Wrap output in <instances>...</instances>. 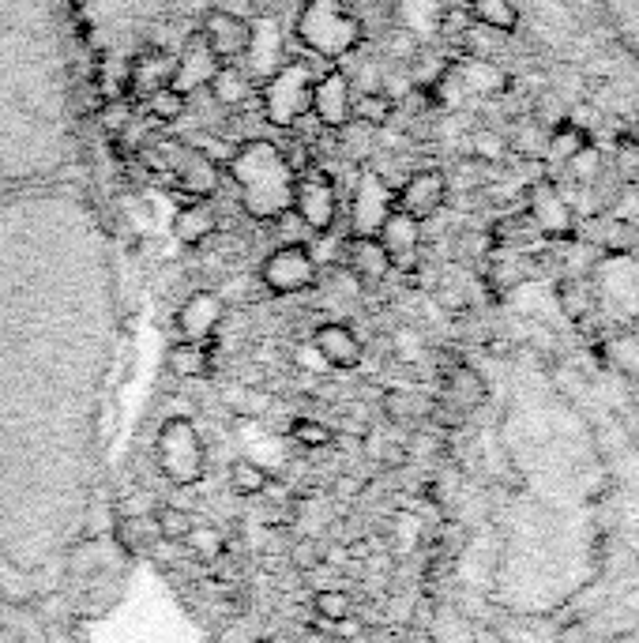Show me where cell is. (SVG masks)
Returning <instances> with one entry per match:
<instances>
[{
	"label": "cell",
	"mask_w": 639,
	"mask_h": 643,
	"mask_svg": "<svg viewBox=\"0 0 639 643\" xmlns=\"http://www.w3.org/2000/svg\"><path fill=\"white\" fill-rule=\"evenodd\" d=\"M226 173L237 185V196L249 219L275 222L294 204L297 170L290 166L286 151L271 140H245L241 147H234Z\"/></svg>",
	"instance_id": "1"
},
{
	"label": "cell",
	"mask_w": 639,
	"mask_h": 643,
	"mask_svg": "<svg viewBox=\"0 0 639 643\" xmlns=\"http://www.w3.org/2000/svg\"><path fill=\"white\" fill-rule=\"evenodd\" d=\"M297 38L316 57L335 61V57H346L350 49H358L361 23L358 16L346 12L343 0H305V8L297 16Z\"/></svg>",
	"instance_id": "2"
},
{
	"label": "cell",
	"mask_w": 639,
	"mask_h": 643,
	"mask_svg": "<svg viewBox=\"0 0 639 643\" xmlns=\"http://www.w3.org/2000/svg\"><path fill=\"white\" fill-rule=\"evenodd\" d=\"M155 463L158 474L170 486H196L207 474V448L200 429L188 418H166L155 437Z\"/></svg>",
	"instance_id": "3"
},
{
	"label": "cell",
	"mask_w": 639,
	"mask_h": 643,
	"mask_svg": "<svg viewBox=\"0 0 639 643\" xmlns=\"http://www.w3.org/2000/svg\"><path fill=\"white\" fill-rule=\"evenodd\" d=\"M312 87H316V79H312L305 61H286L275 76H267L264 87H260V106H264L267 125H297L312 106Z\"/></svg>",
	"instance_id": "4"
},
{
	"label": "cell",
	"mask_w": 639,
	"mask_h": 643,
	"mask_svg": "<svg viewBox=\"0 0 639 643\" xmlns=\"http://www.w3.org/2000/svg\"><path fill=\"white\" fill-rule=\"evenodd\" d=\"M151 151H155L158 170L170 173L173 181H177V189L185 192L188 200H211L215 196L222 166L207 151L181 140H158Z\"/></svg>",
	"instance_id": "5"
},
{
	"label": "cell",
	"mask_w": 639,
	"mask_h": 643,
	"mask_svg": "<svg viewBox=\"0 0 639 643\" xmlns=\"http://www.w3.org/2000/svg\"><path fill=\"white\" fill-rule=\"evenodd\" d=\"M260 279L271 294L290 298V294H305L320 279V264L312 260L309 245H279V249L260 264Z\"/></svg>",
	"instance_id": "6"
},
{
	"label": "cell",
	"mask_w": 639,
	"mask_h": 643,
	"mask_svg": "<svg viewBox=\"0 0 639 643\" xmlns=\"http://www.w3.org/2000/svg\"><path fill=\"white\" fill-rule=\"evenodd\" d=\"M297 219L309 226L312 234H328L339 219V189L324 170L297 173L294 181V204Z\"/></svg>",
	"instance_id": "7"
},
{
	"label": "cell",
	"mask_w": 639,
	"mask_h": 643,
	"mask_svg": "<svg viewBox=\"0 0 639 643\" xmlns=\"http://www.w3.org/2000/svg\"><path fill=\"white\" fill-rule=\"evenodd\" d=\"M391 211H395V192L380 173H365L350 204V234L354 237H376Z\"/></svg>",
	"instance_id": "8"
},
{
	"label": "cell",
	"mask_w": 639,
	"mask_h": 643,
	"mask_svg": "<svg viewBox=\"0 0 639 643\" xmlns=\"http://www.w3.org/2000/svg\"><path fill=\"white\" fill-rule=\"evenodd\" d=\"M200 38L207 42V49L215 53V61L230 64L237 61V57H245L252 38V23L245 16H237V12L215 8V12H207V19H203Z\"/></svg>",
	"instance_id": "9"
},
{
	"label": "cell",
	"mask_w": 639,
	"mask_h": 643,
	"mask_svg": "<svg viewBox=\"0 0 639 643\" xmlns=\"http://www.w3.org/2000/svg\"><path fill=\"white\" fill-rule=\"evenodd\" d=\"M309 113L324 128H335V132L354 121V87H350L346 72H324L316 79Z\"/></svg>",
	"instance_id": "10"
},
{
	"label": "cell",
	"mask_w": 639,
	"mask_h": 643,
	"mask_svg": "<svg viewBox=\"0 0 639 643\" xmlns=\"http://www.w3.org/2000/svg\"><path fill=\"white\" fill-rule=\"evenodd\" d=\"M448 200V177L440 170H418L403 181V189L395 192V207L410 219H433Z\"/></svg>",
	"instance_id": "11"
},
{
	"label": "cell",
	"mask_w": 639,
	"mask_h": 643,
	"mask_svg": "<svg viewBox=\"0 0 639 643\" xmlns=\"http://www.w3.org/2000/svg\"><path fill=\"white\" fill-rule=\"evenodd\" d=\"M222 316H226V301L215 290H196L177 309V335L185 343H211L222 324Z\"/></svg>",
	"instance_id": "12"
},
{
	"label": "cell",
	"mask_w": 639,
	"mask_h": 643,
	"mask_svg": "<svg viewBox=\"0 0 639 643\" xmlns=\"http://www.w3.org/2000/svg\"><path fill=\"white\" fill-rule=\"evenodd\" d=\"M376 241L388 252L391 271H414V264H418V245H421V222L403 215V211L395 207L388 219H384V226L376 230Z\"/></svg>",
	"instance_id": "13"
},
{
	"label": "cell",
	"mask_w": 639,
	"mask_h": 643,
	"mask_svg": "<svg viewBox=\"0 0 639 643\" xmlns=\"http://www.w3.org/2000/svg\"><path fill=\"white\" fill-rule=\"evenodd\" d=\"M312 350L328 361L331 369H358L361 358H365V346L354 335V328L350 324H335V320L312 331Z\"/></svg>",
	"instance_id": "14"
},
{
	"label": "cell",
	"mask_w": 639,
	"mask_h": 643,
	"mask_svg": "<svg viewBox=\"0 0 639 643\" xmlns=\"http://www.w3.org/2000/svg\"><path fill=\"white\" fill-rule=\"evenodd\" d=\"M343 260H346V271L358 279L361 286H380L388 279L391 271V260L384 245L376 237H346V249H343Z\"/></svg>",
	"instance_id": "15"
},
{
	"label": "cell",
	"mask_w": 639,
	"mask_h": 643,
	"mask_svg": "<svg viewBox=\"0 0 639 643\" xmlns=\"http://www.w3.org/2000/svg\"><path fill=\"white\" fill-rule=\"evenodd\" d=\"M0 643H61V636L42 625L31 606L0 598Z\"/></svg>",
	"instance_id": "16"
},
{
	"label": "cell",
	"mask_w": 639,
	"mask_h": 643,
	"mask_svg": "<svg viewBox=\"0 0 639 643\" xmlns=\"http://www.w3.org/2000/svg\"><path fill=\"white\" fill-rule=\"evenodd\" d=\"M173 72H177V57H170L166 49H147L128 68V87H132V95L151 98L155 91L170 87Z\"/></svg>",
	"instance_id": "17"
},
{
	"label": "cell",
	"mask_w": 639,
	"mask_h": 643,
	"mask_svg": "<svg viewBox=\"0 0 639 643\" xmlns=\"http://www.w3.org/2000/svg\"><path fill=\"white\" fill-rule=\"evenodd\" d=\"M215 68H219V61H215V53L207 49V42H203L200 34L188 42V49L177 57V72H173V91H181V95H196V91H203L207 87V79L215 76Z\"/></svg>",
	"instance_id": "18"
},
{
	"label": "cell",
	"mask_w": 639,
	"mask_h": 643,
	"mask_svg": "<svg viewBox=\"0 0 639 643\" xmlns=\"http://www.w3.org/2000/svg\"><path fill=\"white\" fill-rule=\"evenodd\" d=\"M245 61H249V72L252 76H275L286 57H282V34L271 19H260L252 23V38H249V49H245Z\"/></svg>",
	"instance_id": "19"
},
{
	"label": "cell",
	"mask_w": 639,
	"mask_h": 643,
	"mask_svg": "<svg viewBox=\"0 0 639 643\" xmlns=\"http://www.w3.org/2000/svg\"><path fill=\"white\" fill-rule=\"evenodd\" d=\"M215 230H219V215L207 200H188L173 211V237L181 245H203L215 237Z\"/></svg>",
	"instance_id": "20"
},
{
	"label": "cell",
	"mask_w": 639,
	"mask_h": 643,
	"mask_svg": "<svg viewBox=\"0 0 639 643\" xmlns=\"http://www.w3.org/2000/svg\"><path fill=\"white\" fill-rule=\"evenodd\" d=\"M530 219L538 222V230H542L546 237L568 230L572 211H568V204H564V196H561V189H557V185L538 181V185L530 189Z\"/></svg>",
	"instance_id": "21"
},
{
	"label": "cell",
	"mask_w": 639,
	"mask_h": 643,
	"mask_svg": "<svg viewBox=\"0 0 639 643\" xmlns=\"http://www.w3.org/2000/svg\"><path fill=\"white\" fill-rule=\"evenodd\" d=\"M166 365H170L173 377H181V380H203V377H211V369H215L207 343H185V339H177V343L170 346Z\"/></svg>",
	"instance_id": "22"
},
{
	"label": "cell",
	"mask_w": 639,
	"mask_h": 643,
	"mask_svg": "<svg viewBox=\"0 0 639 643\" xmlns=\"http://www.w3.org/2000/svg\"><path fill=\"white\" fill-rule=\"evenodd\" d=\"M203 91L215 98L219 106L234 110V106H241V102L249 98L252 79H249V72H245V68H234V64H219V68H215V76L207 79V87H203Z\"/></svg>",
	"instance_id": "23"
},
{
	"label": "cell",
	"mask_w": 639,
	"mask_h": 643,
	"mask_svg": "<svg viewBox=\"0 0 639 643\" xmlns=\"http://www.w3.org/2000/svg\"><path fill=\"white\" fill-rule=\"evenodd\" d=\"M444 392H448V403L455 410H478L485 403L489 388H485V380L470 365H455L452 373L444 377Z\"/></svg>",
	"instance_id": "24"
},
{
	"label": "cell",
	"mask_w": 639,
	"mask_h": 643,
	"mask_svg": "<svg viewBox=\"0 0 639 643\" xmlns=\"http://www.w3.org/2000/svg\"><path fill=\"white\" fill-rule=\"evenodd\" d=\"M587 143H591V136H587V128L579 125V121H557V125L546 132V158L553 166H557V162L568 166Z\"/></svg>",
	"instance_id": "25"
},
{
	"label": "cell",
	"mask_w": 639,
	"mask_h": 643,
	"mask_svg": "<svg viewBox=\"0 0 639 643\" xmlns=\"http://www.w3.org/2000/svg\"><path fill=\"white\" fill-rule=\"evenodd\" d=\"M452 72L459 76L463 91H474V95H497V91L508 87V79L500 76L497 68L485 61V57H470V61L455 64Z\"/></svg>",
	"instance_id": "26"
},
{
	"label": "cell",
	"mask_w": 639,
	"mask_h": 643,
	"mask_svg": "<svg viewBox=\"0 0 639 643\" xmlns=\"http://www.w3.org/2000/svg\"><path fill=\"white\" fill-rule=\"evenodd\" d=\"M470 16L478 27L485 31H497V34H508L519 27V8L515 0H467Z\"/></svg>",
	"instance_id": "27"
},
{
	"label": "cell",
	"mask_w": 639,
	"mask_h": 643,
	"mask_svg": "<svg viewBox=\"0 0 639 643\" xmlns=\"http://www.w3.org/2000/svg\"><path fill=\"white\" fill-rule=\"evenodd\" d=\"M267 486H271V474L256 459H237L230 467V489L237 497H260V493H267Z\"/></svg>",
	"instance_id": "28"
},
{
	"label": "cell",
	"mask_w": 639,
	"mask_h": 643,
	"mask_svg": "<svg viewBox=\"0 0 639 643\" xmlns=\"http://www.w3.org/2000/svg\"><path fill=\"white\" fill-rule=\"evenodd\" d=\"M181 546L196 557V561H219L226 542H222V531L219 527H207V523H192L188 534L181 538Z\"/></svg>",
	"instance_id": "29"
},
{
	"label": "cell",
	"mask_w": 639,
	"mask_h": 643,
	"mask_svg": "<svg viewBox=\"0 0 639 643\" xmlns=\"http://www.w3.org/2000/svg\"><path fill=\"white\" fill-rule=\"evenodd\" d=\"M354 117H358L361 125H388L391 117H395V98L388 91H365L361 98H354Z\"/></svg>",
	"instance_id": "30"
},
{
	"label": "cell",
	"mask_w": 639,
	"mask_h": 643,
	"mask_svg": "<svg viewBox=\"0 0 639 643\" xmlns=\"http://www.w3.org/2000/svg\"><path fill=\"white\" fill-rule=\"evenodd\" d=\"M117 542L125 553H140L143 546H151V542H162L158 538V527H155V516H125L121 523V531H117Z\"/></svg>",
	"instance_id": "31"
},
{
	"label": "cell",
	"mask_w": 639,
	"mask_h": 643,
	"mask_svg": "<svg viewBox=\"0 0 639 643\" xmlns=\"http://www.w3.org/2000/svg\"><path fill=\"white\" fill-rule=\"evenodd\" d=\"M530 234H542L538 230V222L527 215H508V219H500L497 226H493V241L497 245H504V249H519V245H527Z\"/></svg>",
	"instance_id": "32"
},
{
	"label": "cell",
	"mask_w": 639,
	"mask_h": 643,
	"mask_svg": "<svg viewBox=\"0 0 639 643\" xmlns=\"http://www.w3.org/2000/svg\"><path fill=\"white\" fill-rule=\"evenodd\" d=\"M312 610H316V617L320 621H339V617H346V613L354 610V602H350V595L346 591H339V587H320L316 595H312Z\"/></svg>",
	"instance_id": "33"
},
{
	"label": "cell",
	"mask_w": 639,
	"mask_h": 643,
	"mask_svg": "<svg viewBox=\"0 0 639 643\" xmlns=\"http://www.w3.org/2000/svg\"><path fill=\"white\" fill-rule=\"evenodd\" d=\"M155 527H158V538L162 542H181L192 527V519L181 512V508H173V504H162L155 512Z\"/></svg>",
	"instance_id": "34"
},
{
	"label": "cell",
	"mask_w": 639,
	"mask_h": 643,
	"mask_svg": "<svg viewBox=\"0 0 639 643\" xmlns=\"http://www.w3.org/2000/svg\"><path fill=\"white\" fill-rule=\"evenodd\" d=\"M290 437H294L301 448H328L331 440H335V433H331L324 422H316V418H297V422L290 425Z\"/></svg>",
	"instance_id": "35"
},
{
	"label": "cell",
	"mask_w": 639,
	"mask_h": 643,
	"mask_svg": "<svg viewBox=\"0 0 639 643\" xmlns=\"http://www.w3.org/2000/svg\"><path fill=\"white\" fill-rule=\"evenodd\" d=\"M147 102H151V117H155V121H177V117H185L188 110V98L181 95V91H173V87L155 91Z\"/></svg>",
	"instance_id": "36"
},
{
	"label": "cell",
	"mask_w": 639,
	"mask_h": 643,
	"mask_svg": "<svg viewBox=\"0 0 639 643\" xmlns=\"http://www.w3.org/2000/svg\"><path fill=\"white\" fill-rule=\"evenodd\" d=\"M271 226H275V234H279V241L282 245H309V226H305V222L297 219V211L294 207H290V211H282L279 219L271 222Z\"/></svg>",
	"instance_id": "37"
},
{
	"label": "cell",
	"mask_w": 639,
	"mask_h": 643,
	"mask_svg": "<svg viewBox=\"0 0 639 643\" xmlns=\"http://www.w3.org/2000/svg\"><path fill=\"white\" fill-rule=\"evenodd\" d=\"M512 151H519V155H546V132L538 125H523L512 136Z\"/></svg>",
	"instance_id": "38"
},
{
	"label": "cell",
	"mask_w": 639,
	"mask_h": 643,
	"mask_svg": "<svg viewBox=\"0 0 639 643\" xmlns=\"http://www.w3.org/2000/svg\"><path fill=\"white\" fill-rule=\"evenodd\" d=\"M489 283H493V290H500V294H504V290H512V286L523 283V275H519L515 260H504V256H500L497 264L489 267Z\"/></svg>",
	"instance_id": "39"
},
{
	"label": "cell",
	"mask_w": 639,
	"mask_h": 643,
	"mask_svg": "<svg viewBox=\"0 0 639 643\" xmlns=\"http://www.w3.org/2000/svg\"><path fill=\"white\" fill-rule=\"evenodd\" d=\"M568 170H572V177H576V181H591L594 173H598V151L587 143V147H583V151H579V155L568 162Z\"/></svg>",
	"instance_id": "40"
},
{
	"label": "cell",
	"mask_w": 639,
	"mask_h": 643,
	"mask_svg": "<svg viewBox=\"0 0 639 643\" xmlns=\"http://www.w3.org/2000/svg\"><path fill=\"white\" fill-rule=\"evenodd\" d=\"M470 147H474V155L478 158H500L504 151H508V143L500 140V136H493V132H478Z\"/></svg>",
	"instance_id": "41"
},
{
	"label": "cell",
	"mask_w": 639,
	"mask_h": 643,
	"mask_svg": "<svg viewBox=\"0 0 639 643\" xmlns=\"http://www.w3.org/2000/svg\"><path fill=\"white\" fill-rule=\"evenodd\" d=\"M361 632H365V625H361L354 613H346V617H339V621L328 625V636H335V640H358Z\"/></svg>",
	"instance_id": "42"
},
{
	"label": "cell",
	"mask_w": 639,
	"mask_h": 643,
	"mask_svg": "<svg viewBox=\"0 0 639 643\" xmlns=\"http://www.w3.org/2000/svg\"><path fill=\"white\" fill-rule=\"evenodd\" d=\"M290 557H294L297 568H316L320 565V553H316V546L312 542H301V546L290 549Z\"/></svg>",
	"instance_id": "43"
},
{
	"label": "cell",
	"mask_w": 639,
	"mask_h": 643,
	"mask_svg": "<svg viewBox=\"0 0 639 643\" xmlns=\"http://www.w3.org/2000/svg\"><path fill=\"white\" fill-rule=\"evenodd\" d=\"M361 489L358 478H350V474H343V478H335V486H331V493L339 497V501H354V493Z\"/></svg>",
	"instance_id": "44"
}]
</instances>
